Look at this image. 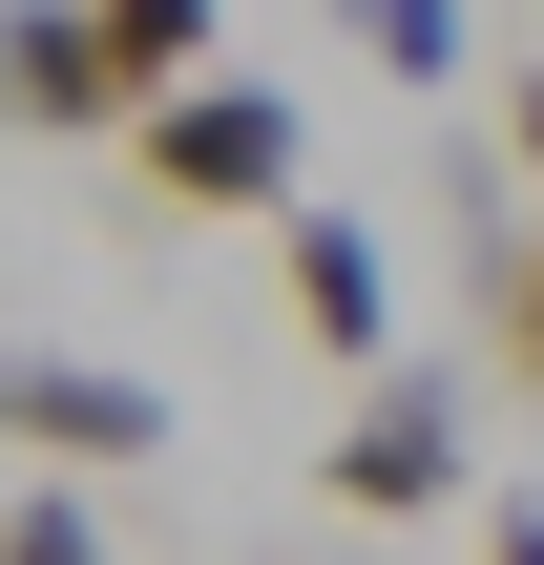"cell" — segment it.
I'll list each match as a JSON object with an SVG mask.
<instances>
[{"label":"cell","mask_w":544,"mask_h":565,"mask_svg":"<svg viewBox=\"0 0 544 565\" xmlns=\"http://www.w3.org/2000/svg\"><path fill=\"white\" fill-rule=\"evenodd\" d=\"M21 461H168V377H126V356H21Z\"/></svg>","instance_id":"5"},{"label":"cell","mask_w":544,"mask_h":565,"mask_svg":"<svg viewBox=\"0 0 544 565\" xmlns=\"http://www.w3.org/2000/svg\"><path fill=\"white\" fill-rule=\"evenodd\" d=\"M0 482H21V356H0Z\"/></svg>","instance_id":"12"},{"label":"cell","mask_w":544,"mask_h":565,"mask_svg":"<svg viewBox=\"0 0 544 565\" xmlns=\"http://www.w3.org/2000/svg\"><path fill=\"white\" fill-rule=\"evenodd\" d=\"M482 356L544 398V231H503V252H482Z\"/></svg>","instance_id":"9"},{"label":"cell","mask_w":544,"mask_h":565,"mask_svg":"<svg viewBox=\"0 0 544 565\" xmlns=\"http://www.w3.org/2000/svg\"><path fill=\"white\" fill-rule=\"evenodd\" d=\"M503 168H544V63H524V84H503Z\"/></svg>","instance_id":"11"},{"label":"cell","mask_w":544,"mask_h":565,"mask_svg":"<svg viewBox=\"0 0 544 565\" xmlns=\"http://www.w3.org/2000/svg\"><path fill=\"white\" fill-rule=\"evenodd\" d=\"M126 168H147V210H189V231H273V210H314V126L273 105V84H168L147 126H126Z\"/></svg>","instance_id":"1"},{"label":"cell","mask_w":544,"mask_h":565,"mask_svg":"<svg viewBox=\"0 0 544 565\" xmlns=\"http://www.w3.org/2000/svg\"><path fill=\"white\" fill-rule=\"evenodd\" d=\"M314 21H335L377 84H461V0H314Z\"/></svg>","instance_id":"6"},{"label":"cell","mask_w":544,"mask_h":565,"mask_svg":"<svg viewBox=\"0 0 544 565\" xmlns=\"http://www.w3.org/2000/svg\"><path fill=\"white\" fill-rule=\"evenodd\" d=\"M105 63L168 105V84H210V0H105Z\"/></svg>","instance_id":"7"},{"label":"cell","mask_w":544,"mask_h":565,"mask_svg":"<svg viewBox=\"0 0 544 565\" xmlns=\"http://www.w3.org/2000/svg\"><path fill=\"white\" fill-rule=\"evenodd\" d=\"M482 565H544V482H503V503H482Z\"/></svg>","instance_id":"10"},{"label":"cell","mask_w":544,"mask_h":565,"mask_svg":"<svg viewBox=\"0 0 544 565\" xmlns=\"http://www.w3.org/2000/svg\"><path fill=\"white\" fill-rule=\"evenodd\" d=\"M0 565H105V503L42 461V482H0Z\"/></svg>","instance_id":"8"},{"label":"cell","mask_w":544,"mask_h":565,"mask_svg":"<svg viewBox=\"0 0 544 565\" xmlns=\"http://www.w3.org/2000/svg\"><path fill=\"white\" fill-rule=\"evenodd\" d=\"M0 126L21 147H126L147 84L105 63V0H0Z\"/></svg>","instance_id":"3"},{"label":"cell","mask_w":544,"mask_h":565,"mask_svg":"<svg viewBox=\"0 0 544 565\" xmlns=\"http://www.w3.org/2000/svg\"><path fill=\"white\" fill-rule=\"evenodd\" d=\"M273 273H294V335H314L335 377H377V356H398V294H377V210H335V189H314V210H273Z\"/></svg>","instance_id":"4"},{"label":"cell","mask_w":544,"mask_h":565,"mask_svg":"<svg viewBox=\"0 0 544 565\" xmlns=\"http://www.w3.org/2000/svg\"><path fill=\"white\" fill-rule=\"evenodd\" d=\"M314 482H335L356 524H419V503H461V482H482V461H461V356H377V377L335 398Z\"/></svg>","instance_id":"2"}]
</instances>
